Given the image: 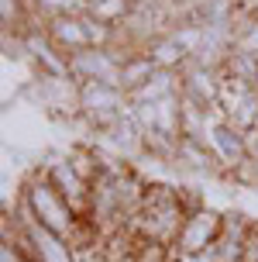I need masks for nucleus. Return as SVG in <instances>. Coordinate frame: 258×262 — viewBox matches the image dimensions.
<instances>
[{
  "mask_svg": "<svg viewBox=\"0 0 258 262\" xmlns=\"http://www.w3.org/2000/svg\"><path fill=\"white\" fill-rule=\"evenodd\" d=\"M21 193H25L28 207H31V214H35V221H38L41 228H49L55 235H62L65 242H73V235H76V228H79L83 217H79L76 210L69 207V200L52 186V180L41 172V166H35V169L25 176Z\"/></svg>",
  "mask_w": 258,
  "mask_h": 262,
  "instance_id": "1",
  "label": "nucleus"
},
{
  "mask_svg": "<svg viewBox=\"0 0 258 262\" xmlns=\"http://www.w3.org/2000/svg\"><path fill=\"white\" fill-rule=\"evenodd\" d=\"M41 172H45V176L52 180V186L69 200V207L76 210L79 217H90V183L73 169V162H69L65 152H52V156H45Z\"/></svg>",
  "mask_w": 258,
  "mask_h": 262,
  "instance_id": "2",
  "label": "nucleus"
},
{
  "mask_svg": "<svg viewBox=\"0 0 258 262\" xmlns=\"http://www.w3.org/2000/svg\"><path fill=\"white\" fill-rule=\"evenodd\" d=\"M121 62L124 55L117 49H83L69 55V76L76 83H110L121 90Z\"/></svg>",
  "mask_w": 258,
  "mask_h": 262,
  "instance_id": "3",
  "label": "nucleus"
},
{
  "mask_svg": "<svg viewBox=\"0 0 258 262\" xmlns=\"http://www.w3.org/2000/svg\"><path fill=\"white\" fill-rule=\"evenodd\" d=\"M220 231H224V214H217V210H210V207H200V210H193V214L186 217L179 238H176V249L186 252V255L210 252L214 245H217Z\"/></svg>",
  "mask_w": 258,
  "mask_h": 262,
  "instance_id": "4",
  "label": "nucleus"
},
{
  "mask_svg": "<svg viewBox=\"0 0 258 262\" xmlns=\"http://www.w3.org/2000/svg\"><path fill=\"white\" fill-rule=\"evenodd\" d=\"M49 38L55 41V49L62 55H76L83 49H90V31H86V14H62L45 21Z\"/></svg>",
  "mask_w": 258,
  "mask_h": 262,
  "instance_id": "5",
  "label": "nucleus"
},
{
  "mask_svg": "<svg viewBox=\"0 0 258 262\" xmlns=\"http://www.w3.org/2000/svg\"><path fill=\"white\" fill-rule=\"evenodd\" d=\"M169 166H176V169H186V172H203V176H224L217 166V159L210 156V148H206L200 138H179L176 142V156Z\"/></svg>",
  "mask_w": 258,
  "mask_h": 262,
  "instance_id": "6",
  "label": "nucleus"
},
{
  "mask_svg": "<svg viewBox=\"0 0 258 262\" xmlns=\"http://www.w3.org/2000/svg\"><path fill=\"white\" fill-rule=\"evenodd\" d=\"M172 93H182V79L179 73H169V69H155V76L145 83L142 90H134L128 97L131 104H158V100H166Z\"/></svg>",
  "mask_w": 258,
  "mask_h": 262,
  "instance_id": "7",
  "label": "nucleus"
},
{
  "mask_svg": "<svg viewBox=\"0 0 258 262\" xmlns=\"http://www.w3.org/2000/svg\"><path fill=\"white\" fill-rule=\"evenodd\" d=\"M145 55L155 62V69H169V73H179L182 66L190 62V59H186V52H182V49L169 38V35H155V38H148Z\"/></svg>",
  "mask_w": 258,
  "mask_h": 262,
  "instance_id": "8",
  "label": "nucleus"
},
{
  "mask_svg": "<svg viewBox=\"0 0 258 262\" xmlns=\"http://www.w3.org/2000/svg\"><path fill=\"white\" fill-rule=\"evenodd\" d=\"M134 7H138V0H93V4H86V17L110 28H124L131 21Z\"/></svg>",
  "mask_w": 258,
  "mask_h": 262,
  "instance_id": "9",
  "label": "nucleus"
},
{
  "mask_svg": "<svg viewBox=\"0 0 258 262\" xmlns=\"http://www.w3.org/2000/svg\"><path fill=\"white\" fill-rule=\"evenodd\" d=\"M152 76H155V62L145 52H138V55H131V59L121 62V90L128 93V97L134 90H142Z\"/></svg>",
  "mask_w": 258,
  "mask_h": 262,
  "instance_id": "10",
  "label": "nucleus"
},
{
  "mask_svg": "<svg viewBox=\"0 0 258 262\" xmlns=\"http://www.w3.org/2000/svg\"><path fill=\"white\" fill-rule=\"evenodd\" d=\"M231 52L255 55L258 59V17H241L234 28V49Z\"/></svg>",
  "mask_w": 258,
  "mask_h": 262,
  "instance_id": "11",
  "label": "nucleus"
},
{
  "mask_svg": "<svg viewBox=\"0 0 258 262\" xmlns=\"http://www.w3.org/2000/svg\"><path fill=\"white\" fill-rule=\"evenodd\" d=\"M251 90H255V93H258V76H255V86H251Z\"/></svg>",
  "mask_w": 258,
  "mask_h": 262,
  "instance_id": "12",
  "label": "nucleus"
}]
</instances>
